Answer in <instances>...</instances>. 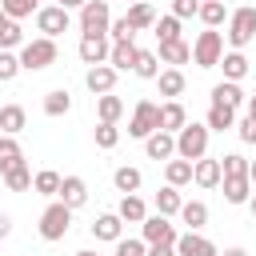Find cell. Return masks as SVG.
Segmentation results:
<instances>
[{
	"instance_id": "obj_1",
	"label": "cell",
	"mask_w": 256,
	"mask_h": 256,
	"mask_svg": "<svg viewBox=\"0 0 256 256\" xmlns=\"http://www.w3.org/2000/svg\"><path fill=\"white\" fill-rule=\"evenodd\" d=\"M204 152H208V124H184L176 132V156L196 164L204 160Z\"/></svg>"
},
{
	"instance_id": "obj_2",
	"label": "cell",
	"mask_w": 256,
	"mask_h": 256,
	"mask_svg": "<svg viewBox=\"0 0 256 256\" xmlns=\"http://www.w3.org/2000/svg\"><path fill=\"white\" fill-rule=\"evenodd\" d=\"M252 36H256V8L244 4V8L228 12V44H232V52H240L244 44H252Z\"/></svg>"
},
{
	"instance_id": "obj_3",
	"label": "cell",
	"mask_w": 256,
	"mask_h": 256,
	"mask_svg": "<svg viewBox=\"0 0 256 256\" xmlns=\"http://www.w3.org/2000/svg\"><path fill=\"white\" fill-rule=\"evenodd\" d=\"M68 228H72V208L60 204V200H52V204L40 212V236H44V240H64Z\"/></svg>"
},
{
	"instance_id": "obj_4",
	"label": "cell",
	"mask_w": 256,
	"mask_h": 256,
	"mask_svg": "<svg viewBox=\"0 0 256 256\" xmlns=\"http://www.w3.org/2000/svg\"><path fill=\"white\" fill-rule=\"evenodd\" d=\"M192 60H196V68H216V64L224 60V36H220L216 28L200 32L196 44H192Z\"/></svg>"
},
{
	"instance_id": "obj_5",
	"label": "cell",
	"mask_w": 256,
	"mask_h": 256,
	"mask_svg": "<svg viewBox=\"0 0 256 256\" xmlns=\"http://www.w3.org/2000/svg\"><path fill=\"white\" fill-rule=\"evenodd\" d=\"M48 64H56V40L36 36V40H28V44L20 48V68L40 72V68H48Z\"/></svg>"
},
{
	"instance_id": "obj_6",
	"label": "cell",
	"mask_w": 256,
	"mask_h": 256,
	"mask_svg": "<svg viewBox=\"0 0 256 256\" xmlns=\"http://www.w3.org/2000/svg\"><path fill=\"white\" fill-rule=\"evenodd\" d=\"M152 132H160V104H152V100H140V104L132 108L128 136H136V140H148Z\"/></svg>"
},
{
	"instance_id": "obj_7",
	"label": "cell",
	"mask_w": 256,
	"mask_h": 256,
	"mask_svg": "<svg viewBox=\"0 0 256 256\" xmlns=\"http://www.w3.org/2000/svg\"><path fill=\"white\" fill-rule=\"evenodd\" d=\"M68 24H72V16H68V8H60V4H44V8L36 12V28H40V36H48V40H56L60 32H68Z\"/></svg>"
},
{
	"instance_id": "obj_8",
	"label": "cell",
	"mask_w": 256,
	"mask_h": 256,
	"mask_svg": "<svg viewBox=\"0 0 256 256\" xmlns=\"http://www.w3.org/2000/svg\"><path fill=\"white\" fill-rule=\"evenodd\" d=\"M112 28V12H108V0H88L80 8V32H108Z\"/></svg>"
},
{
	"instance_id": "obj_9",
	"label": "cell",
	"mask_w": 256,
	"mask_h": 256,
	"mask_svg": "<svg viewBox=\"0 0 256 256\" xmlns=\"http://www.w3.org/2000/svg\"><path fill=\"white\" fill-rule=\"evenodd\" d=\"M108 52H112V40H108V32H88V36H80V60H84L88 68H96V64H108Z\"/></svg>"
},
{
	"instance_id": "obj_10",
	"label": "cell",
	"mask_w": 256,
	"mask_h": 256,
	"mask_svg": "<svg viewBox=\"0 0 256 256\" xmlns=\"http://www.w3.org/2000/svg\"><path fill=\"white\" fill-rule=\"evenodd\" d=\"M140 228H144V244H176V240H180L176 224H172L168 216H160V212H156V216H148Z\"/></svg>"
},
{
	"instance_id": "obj_11",
	"label": "cell",
	"mask_w": 256,
	"mask_h": 256,
	"mask_svg": "<svg viewBox=\"0 0 256 256\" xmlns=\"http://www.w3.org/2000/svg\"><path fill=\"white\" fill-rule=\"evenodd\" d=\"M176 256H220V252H216V244H212L208 236H200V232H184V236L176 240Z\"/></svg>"
},
{
	"instance_id": "obj_12",
	"label": "cell",
	"mask_w": 256,
	"mask_h": 256,
	"mask_svg": "<svg viewBox=\"0 0 256 256\" xmlns=\"http://www.w3.org/2000/svg\"><path fill=\"white\" fill-rule=\"evenodd\" d=\"M84 84H88V92H96V96H108V92L116 88V68H112V64H96V68H88Z\"/></svg>"
},
{
	"instance_id": "obj_13",
	"label": "cell",
	"mask_w": 256,
	"mask_h": 256,
	"mask_svg": "<svg viewBox=\"0 0 256 256\" xmlns=\"http://www.w3.org/2000/svg\"><path fill=\"white\" fill-rule=\"evenodd\" d=\"M220 180H224L220 160H196L192 164V184L196 188H220Z\"/></svg>"
},
{
	"instance_id": "obj_14",
	"label": "cell",
	"mask_w": 256,
	"mask_h": 256,
	"mask_svg": "<svg viewBox=\"0 0 256 256\" xmlns=\"http://www.w3.org/2000/svg\"><path fill=\"white\" fill-rule=\"evenodd\" d=\"M60 204H68L72 212L76 208H84L88 204V184L80 180V176H64V184H60V196H56Z\"/></svg>"
},
{
	"instance_id": "obj_15",
	"label": "cell",
	"mask_w": 256,
	"mask_h": 256,
	"mask_svg": "<svg viewBox=\"0 0 256 256\" xmlns=\"http://www.w3.org/2000/svg\"><path fill=\"white\" fill-rule=\"evenodd\" d=\"M136 44L132 40H112V52H108V64L116 68V72H132L136 68Z\"/></svg>"
},
{
	"instance_id": "obj_16",
	"label": "cell",
	"mask_w": 256,
	"mask_h": 256,
	"mask_svg": "<svg viewBox=\"0 0 256 256\" xmlns=\"http://www.w3.org/2000/svg\"><path fill=\"white\" fill-rule=\"evenodd\" d=\"M144 152H148L152 160H172V156H176V136H172V132H152V136L144 140Z\"/></svg>"
},
{
	"instance_id": "obj_17",
	"label": "cell",
	"mask_w": 256,
	"mask_h": 256,
	"mask_svg": "<svg viewBox=\"0 0 256 256\" xmlns=\"http://www.w3.org/2000/svg\"><path fill=\"white\" fill-rule=\"evenodd\" d=\"M120 232H124V220H120L116 212H104V216H96V220H92V236H96V240L116 244V240H120Z\"/></svg>"
},
{
	"instance_id": "obj_18",
	"label": "cell",
	"mask_w": 256,
	"mask_h": 256,
	"mask_svg": "<svg viewBox=\"0 0 256 256\" xmlns=\"http://www.w3.org/2000/svg\"><path fill=\"white\" fill-rule=\"evenodd\" d=\"M184 124H188V112H184V104H180V100L160 104V132H180Z\"/></svg>"
},
{
	"instance_id": "obj_19",
	"label": "cell",
	"mask_w": 256,
	"mask_h": 256,
	"mask_svg": "<svg viewBox=\"0 0 256 256\" xmlns=\"http://www.w3.org/2000/svg\"><path fill=\"white\" fill-rule=\"evenodd\" d=\"M24 124H28V112L20 104H4L0 108V136H16V132H24Z\"/></svg>"
},
{
	"instance_id": "obj_20",
	"label": "cell",
	"mask_w": 256,
	"mask_h": 256,
	"mask_svg": "<svg viewBox=\"0 0 256 256\" xmlns=\"http://www.w3.org/2000/svg\"><path fill=\"white\" fill-rule=\"evenodd\" d=\"M0 176H4V184H8V192H28V188H32V180H36V176H32V168H28V160H20V164H12V168H4Z\"/></svg>"
},
{
	"instance_id": "obj_21",
	"label": "cell",
	"mask_w": 256,
	"mask_h": 256,
	"mask_svg": "<svg viewBox=\"0 0 256 256\" xmlns=\"http://www.w3.org/2000/svg\"><path fill=\"white\" fill-rule=\"evenodd\" d=\"M220 184H224V200L228 204H248L252 200V180L248 176H224Z\"/></svg>"
},
{
	"instance_id": "obj_22",
	"label": "cell",
	"mask_w": 256,
	"mask_h": 256,
	"mask_svg": "<svg viewBox=\"0 0 256 256\" xmlns=\"http://www.w3.org/2000/svg\"><path fill=\"white\" fill-rule=\"evenodd\" d=\"M212 104H224V108H232V112H236V108L244 104V88H240V84H232V80H220V84L212 88Z\"/></svg>"
},
{
	"instance_id": "obj_23",
	"label": "cell",
	"mask_w": 256,
	"mask_h": 256,
	"mask_svg": "<svg viewBox=\"0 0 256 256\" xmlns=\"http://www.w3.org/2000/svg\"><path fill=\"white\" fill-rule=\"evenodd\" d=\"M112 184H116V192H124V196H132V192H140V184H144V176H140V168H128V164H120V168L112 172Z\"/></svg>"
},
{
	"instance_id": "obj_24",
	"label": "cell",
	"mask_w": 256,
	"mask_h": 256,
	"mask_svg": "<svg viewBox=\"0 0 256 256\" xmlns=\"http://www.w3.org/2000/svg\"><path fill=\"white\" fill-rule=\"evenodd\" d=\"M220 68H224V80H232V84H240V80L248 76V56H244V52H224V60H220Z\"/></svg>"
},
{
	"instance_id": "obj_25",
	"label": "cell",
	"mask_w": 256,
	"mask_h": 256,
	"mask_svg": "<svg viewBox=\"0 0 256 256\" xmlns=\"http://www.w3.org/2000/svg\"><path fill=\"white\" fill-rule=\"evenodd\" d=\"M156 88H160V96L176 100V96L184 92V72H180V68H164V72L156 76Z\"/></svg>"
},
{
	"instance_id": "obj_26",
	"label": "cell",
	"mask_w": 256,
	"mask_h": 256,
	"mask_svg": "<svg viewBox=\"0 0 256 256\" xmlns=\"http://www.w3.org/2000/svg\"><path fill=\"white\" fill-rule=\"evenodd\" d=\"M116 216H120V220H128V224H144V220H148V208H144V200L132 192V196H124V200H120Z\"/></svg>"
},
{
	"instance_id": "obj_27",
	"label": "cell",
	"mask_w": 256,
	"mask_h": 256,
	"mask_svg": "<svg viewBox=\"0 0 256 256\" xmlns=\"http://www.w3.org/2000/svg\"><path fill=\"white\" fill-rule=\"evenodd\" d=\"M180 220L188 224V232L204 228V224H208V204H204V200H184V208H180Z\"/></svg>"
},
{
	"instance_id": "obj_28",
	"label": "cell",
	"mask_w": 256,
	"mask_h": 256,
	"mask_svg": "<svg viewBox=\"0 0 256 256\" xmlns=\"http://www.w3.org/2000/svg\"><path fill=\"white\" fill-rule=\"evenodd\" d=\"M160 64H188L192 60V44H184V40H172V44H160Z\"/></svg>"
},
{
	"instance_id": "obj_29",
	"label": "cell",
	"mask_w": 256,
	"mask_h": 256,
	"mask_svg": "<svg viewBox=\"0 0 256 256\" xmlns=\"http://www.w3.org/2000/svg\"><path fill=\"white\" fill-rule=\"evenodd\" d=\"M96 112H100V124H116L120 116H124V100L120 96H96Z\"/></svg>"
},
{
	"instance_id": "obj_30",
	"label": "cell",
	"mask_w": 256,
	"mask_h": 256,
	"mask_svg": "<svg viewBox=\"0 0 256 256\" xmlns=\"http://www.w3.org/2000/svg\"><path fill=\"white\" fill-rule=\"evenodd\" d=\"M204 124H208V132H212V128H216V132H228V128H236V112L224 108V104H212L208 116H204Z\"/></svg>"
},
{
	"instance_id": "obj_31",
	"label": "cell",
	"mask_w": 256,
	"mask_h": 256,
	"mask_svg": "<svg viewBox=\"0 0 256 256\" xmlns=\"http://www.w3.org/2000/svg\"><path fill=\"white\" fill-rule=\"evenodd\" d=\"M164 180L172 184V188H180V184H192V160H168L164 164Z\"/></svg>"
},
{
	"instance_id": "obj_32",
	"label": "cell",
	"mask_w": 256,
	"mask_h": 256,
	"mask_svg": "<svg viewBox=\"0 0 256 256\" xmlns=\"http://www.w3.org/2000/svg\"><path fill=\"white\" fill-rule=\"evenodd\" d=\"M12 48H24V32H20V20H0V52H12Z\"/></svg>"
},
{
	"instance_id": "obj_33",
	"label": "cell",
	"mask_w": 256,
	"mask_h": 256,
	"mask_svg": "<svg viewBox=\"0 0 256 256\" xmlns=\"http://www.w3.org/2000/svg\"><path fill=\"white\" fill-rule=\"evenodd\" d=\"M124 16H128V24H132L136 32H144V28H156V12H152V4H144V0H140V4H132Z\"/></svg>"
},
{
	"instance_id": "obj_34",
	"label": "cell",
	"mask_w": 256,
	"mask_h": 256,
	"mask_svg": "<svg viewBox=\"0 0 256 256\" xmlns=\"http://www.w3.org/2000/svg\"><path fill=\"white\" fill-rule=\"evenodd\" d=\"M180 208H184V200H180V192H176L172 184H164V188L156 192V212H160V216H176Z\"/></svg>"
},
{
	"instance_id": "obj_35",
	"label": "cell",
	"mask_w": 256,
	"mask_h": 256,
	"mask_svg": "<svg viewBox=\"0 0 256 256\" xmlns=\"http://www.w3.org/2000/svg\"><path fill=\"white\" fill-rule=\"evenodd\" d=\"M132 72H136L140 80H156V76H160V56L140 48V52H136V68H132Z\"/></svg>"
},
{
	"instance_id": "obj_36",
	"label": "cell",
	"mask_w": 256,
	"mask_h": 256,
	"mask_svg": "<svg viewBox=\"0 0 256 256\" xmlns=\"http://www.w3.org/2000/svg\"><path fill=\"white\" fill-rule=\"evenodd\" d=\"M60 184H64V176H60V172H52V168L36 172V180H32V188H36L40 196H60Z\"/></svg>"
},
{
	"instance_id": "obj_37",
	"label": "cell",
	"mask_w": 256,
	"mask_h": 256,
	"mask_svg": "<svg viewBox=\"0 0 256 256\" xmlns=\"http://www.w3.org/2000/svg\"><path fill=\"white\" fill-rule=\"evenodd\" d=\"M224 16H228L224 0H200V20H204L208 28H220V24H224Z\"/></svg>"
},
{
	"instance_id": "obj_38",
	"label": "cell",
	"mask_w": 256,
	"mask_h": 256,
	"mask_svg": "<svg viewBox=\"0 0 256 256\" xmlns=\"http://www.w3.org/2000/svg\"><path fill=\"white\" fill-rule=\"evenodd\" d=\"M72 108V96L64 92V88H52L48 96H44V116H64Z\"/></svg>"
},
{
	"instance_id": "obj_39",
	"label": "cell",
	"mask_w": 256,
	"mask_h": 256,
	"mask_svg": "<svg viewBox=\"0 0 256 256\" xmlns=\"http://www.w3.org/2000/svg\"><path fill=\"white\" fill-rule=\"evenodd\" d=\"M20 160H24V152H20L16 136H0V172L12 168V164H20Z\"/></svg>"
},
{
	"instance_id": "obj_40",
	"label": "cell",
	"mask_w": 256,
	"mask_h": 256,
	"mask_svg": "<svg viewBox=\"0 0 256 256\" xmlns=\"http://www.w3.org/2000/svg\"><path fill=\"white\" fill-rule=\"evenodd\" d=\"M0 8H4V16H8V20H24V16L40 12V4H36V0H0Z\"/></svg>"
},
{
	"instance_id": "obj_41",
	"label": "cell",
	"mask_w": 256,
	"mask_h": 256,
	"mask_svg": "<svg viewBox=\"0 0 256 256\" xmlns=\"http://www.w3.org/2000/svg\"><path fill=\"white\" fill-rule=\"evenodd\" d=\"M156 40H160V44L180 40V20H176V16H156Z\"/></svg>"
},
{
	"instance_id": "obj_42",
	"label": "cell",
	"mask_w": 256,
	"mask_h": 256,
	"mask_svg": "<svg viewBox=\"0 0 256 256\" xmlns=\"http://www.w3.org/2000/svg\"><path fill=\"white\" fill-rule=\"evenodd\" d=\"M248 164H252V160H244L240 152H228V156H220V168H224V176H248Z\"/></svg>"
},
{
	"instance_id": "obj_43",
	"label": "cell",
	"mask_w": 256,
	"mask_h": 256,
	"mask_svg": "<svg viewBox=\"0 0 256 256\" xmlns=\"http://www.w3.org/2000/svg\"><path fill=\"white\" fill-rule=\"evenodd\" d=\"M120 144V128L116 124H96V148H116Z\"/></svg>"
},
{
	"instance_id": "obj_44",
	"label": "cell",
	"mask_w": 256,
	"mask_h": 256,
	"mask_svg": "<svg viewBox=\"0 0 256 256\" xmlns=\"http://www.w3.org/2000/svg\"><path fill=\"white\" fill-rule=\"evenodd\" d=\"M172 16H176V20L200 16V0H172Z\"/></svg>"
},
{
	"instance_id": "obj_45",
	"label": "cell",
	"mask_w": 256,
	"mask_h": 256,
	"mask_svg": "<svg viewBox=\"0 0 256 256\" xmlns=\"http://www.w3.org/2000/svg\"><path fill=\"white\" fill-rule=\"evenodd\" d=\"M236 136H240L244 144H256V112H248V116L236 124Z\"/></svg>"
},
{
	"instance_id": "obj_46",
	"label": "cell",
	"mask_w": 256,
	"mask_h": 256,
	"mask_svg": "<svg viewBox=\"0 0 256 256\" xmlns=\"http://www.w3.org/2000/svg\"><path fill=\"white\" fill-rule=\"evenodd\" d=\"M112 256H148V248H144V240H116Z\"/></svg>"
},
{
	"instance_id": "obj_47",
	"label": "cell",
	"mask_w": 256,
	"mask_h": 256,
	"mask_svg": "<svg viewBox=\"0 0 256 256\" xmlns=\"http://www.w3.org/2000/svg\"><path fill=\"white\" fill-rule=\"evenodd\" d=\"M108 36H112V40H132V36H136V28L128 24V16H120V20H112Z\"/></svg>"
},
{
	"instance_id": "obj_48",
	"label": "cell",
	"mask_w": 256,
	"mask_h": 256,
	"mask_svg": "<svg viewBox=\"0 0 256 256\" xmlns=\"http://www.w3.org/2000/svg\"><path fill=\"white\" fill-rule=\"evenodd\" d=\"M20 72V56H12V52H0V80H12Z\"/></svg>"
},
{
	"instance_id": "obj_49",
	"label": "cell",
	"mask_w": 256,
	"mask_h": 256,
	"mask_svg": "<svg viewBox=\"0 0 256 256\" xmlns=\"http://www.w3.org/2000/svg\"><path fill=\"white\" fill-rule=\"evenodd\" d=\"M148 256H176V244H148Z\"/></svg>"
},
{
	"instance_id": "obj_50",
	"label": "cell",
	"mask_w": 256,
	"mask_h": 256,
	"mask_svg": "<svg viewBox=\"0 0 256 256\" xmlns=\"http://www.w3.org/2000/svg\"><path fill=\"white\" fill-rule=\"evenodd\" d=\"M8 232H12V216H8V212H0V240H4Z\"/></svg>"
},
{
	"instance_id": "obj_51",
	"label": "cell",
	"mask_w": 256,
	"mask_h": 256,
	"mask_svg": "<svg viewBox=\"0 0 256 256\" xmlns=\"http://www.w3.org/2000/svg\"><path fill=\"white\" fill-rule=\"evenodd\" d=\"M56 4H60V8H68V12H72V8H84V4H88V0H56Z\"/></svg>"
},
{
	"instance_id": "obj_52",
	"label": "cell",
	"mask_w": 256,
	"mask_h": 256,
	"mask_svg": "<svg viewBox=\"0 0 256 256\" xmlns=\"http://www.w3.org/2000/svg\"><path fill=\"white\" fill-rule=\"evenodd\" d=\"M220 256H248V252H244V248H224Z\"/></svg>"
},
{
	"instance_id": "obj_53",
	"label": "cell",
	"mask_w": 256,
	"mask_h": 256,
	"mask_svg": "<svg viewBox=\"0 0 256 256\" xmlns=\"http://www.w3.org/2000/svg\"><path fill=\"white\" fill-rule=\"evenodd\" d=\"M248 180H252V188H256V160L248 164Z\"/></svg>"
},
{
	"instance_id": "obj_54",
	"label": "cell",
	"mask_w": 256,
	"mask_h": 256,
	"mask_svg": "<svg viewBox=\"0 0 256 256\" xmlns=\"http://www.w3.org/2000/svg\"><path fill=\"white\" fill-rule=\"evenodd\" d=\"M248 208H252V216H256V192H252V200H248Z\"/></svg>"
},
{
	"instance_id": "obj_55",
	"label": "cell",
	"mask_w": 256,
	"mask_h": 256,
	"mask_svg": "<svg viewBox=\"0 0 256 256\" xmlns=\"http://www.w3.org/2000/svg\"><path fill=\"white\" fill-rule=\"evenodd\" d=\"M248 112H256V92H252V100H248Z\"/></svg>"
},
{
	"instance_id": "obj_56",
	"label": "cell",
	"mask_w": 256,
	"mask_h": 256,
	"mask_svg": "<svg viewBox=\"0 0 256 256\" xmlns=\"http://www.w3.org/2000/svg\"><path fill=\"white\" fill-rule=\"evenodd\" d=\"M76 256H96V252H88V248H84V252H76Z\"/></svg>"
},
{
	"instance_id": "obj_57",
	"label": "cell",
	"mask_w": 256,
	"mask_h": 256,
	"mask_svg": "<svg viewBox=\"0 0 256 256\" xmlns=\"http://www.w3.org/2000/svg\"><path fill=\"white\" fill-rule=\"evenodd\" d=\"M0 20H4V8H0Z\"/></svg>"
},
{
	"instance_id": "obj_58",
	"label": "cell",
	"mask_w": 256,
	"mask_h": 256,
	"mask_svg": "<svg viewBox=\"0 0 256 256\" xmlns=\"http://www.w3.org/2000/svg\"><path fill=\"white\" fill-rule=\"evenodd\" d=\"M132 4H140V0H132Z\"/></svg>"
},
{
	"instance_id": "obj_59",
	"label": "cell",
	"mask_w": 256,
	"mask_h": 256,
	"mask_svg": "<svg viewBox=\"0 0 256 256\" xmlns=\"http://www.w3.org/2000/svg\"><path fill=\"white\" fill-rule=\"evenodd\" d=\"M36 4H40V0H36Z\"/></svg>"
}]
</instances>
